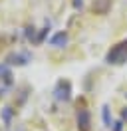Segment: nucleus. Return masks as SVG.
Segmentation results:
<instances>
[{"instance_id": "nucleus-1", "label": "nucleus", "mask_w": 127, "mask_h": 131, "mask_svg": "<svg viewBox=\"0 0 127 131\" xmlns=\"http://www.w3.org/2000/svg\"><path fill=\"white\" fill-rule=\"evenodd\" d=\"M125 60H127V40L117 44L115 48H111V52L105 56L107 64H123Z\"/></svg>"}, {"instance_id": "nucleus-6", "label": "nucleus", "mask_w": 127, "mask_h": 131, "mask_svg": "<svg viewBox=\"0 0 127 131\" xmlns=\"http://www.w3.org/2000/svg\"><path fill=\"white\" fill-rule=\"evenodd\" d=\"M103 121H105V127H111V117H109V107H103Z\"/></svg>"}, {"instance_id": "nucleus-3", "label": "nucleus", "mask_w": 127, "mask_h": 131, "mask_svg": "<svg viewBox=\"0 0 127 131\" xmlns=\"http://www.w3.org/2000/svg\"><path fill=\"white\" fill-rule=\"evenodd\" d=\"M50 44L52 46H56V48H64L66 44H68V34L66 32H58L52 36V40H50Z\"/></svg>"}, {"instance_id": "nucleus-9", "label": "nucleus", "mask_w": 127, "mask_h": 131, "mask_svg": "<svg viewBox=\"0 0 127 131\" xmlns=\"http://www.w3.org/2000/svg\"><path fill=\"white\" fill-rule=\"evenodd\" d=\"M113 131H121V121L115 123V127H113Z\"/></svg>"}, {"instance_id": "nucleus-2", "label": "nucleus", "mask_w": 127, "mask_h": 131, "mask_svg": "<svg viewBox=\"0 0 127 131\" xmlns=\"http://www.w3.org/2000/svg\"><path fill=\"white\" fill-rule=\"evenodd\" d=\"M78 127L81 131H89V111L87 109H79L78 111Z\"/></svg>"}, {"instance_id": "nucleus-8", "label": "nucleus", "mask_w": 127, "mask_h": 131, "mask_svg": "<svg viewBox=\"0 0 127 131\" xmlns=\"http://www.w3.org/2000/svg\"><path fill=\"white\" fill-rule=\"evenodd\" d=\"M73 6H76V8H81V6H83V2H81V0H73Z\"/></svg>"}, {"instance_id": "nucleus-4", "label": "nucleus", "mask_w": 127, "mask_h": 131, "mask_svg": "<svg viewBox=\"0 0 127 131\" xmlns=\"http://www.w3.org/2000/svg\"><path fill=\"white\" fill-rule=\"evenodd\" d=\"M56 97L58 99H64V101H68L70 99V88H68V83L64 85L62 82L58 83V90H56Z\"/></svg>"}, {"instance_id": "nucleus-5", "label": "nucleus", "mask_w": 127, "mask_h": 131, "mask_svg": "<svg viewBox=\"0 0 127 131\" xmlns=\"http://www.w3.org/2000/svg\"><path fill=\"white\" fill-rule=\"evenodd\" d=\"M8 60H10V64H20V66H22V64H26V62L30 60V56H28V54H24V56L18 54V56H16V54H14V56H10Z\"/></svg>"}, {"instance_id": "nucleus-10", "label": "nucleus", "mask_w": 127, "mask_h": 131, "mask_svg": "<svg viewBox=\"0 0 127 131\" xmlns=\"http://www.w3.org/2000/svg\"><path fill=\"white\" fill-rule=\"evenodd\" d=\"M121 117H123V119L127 121V109H123V115H121Z\"/></svg>"}, {"instance_id": "nucleus-7", "label": "nucleus", "mask_w": 127, "mask_h": 131, "mask_svg": "<svg viewBox=\"0 0 127 131\" xmlns=\"http://www.w3.org/2000/svg\"><path fill=\"white\" fill-rule=\"evenodd\" d=\"M109 4V0H99V2H93V8L95 10H105Z\"/></svg>"}]
</instances>
